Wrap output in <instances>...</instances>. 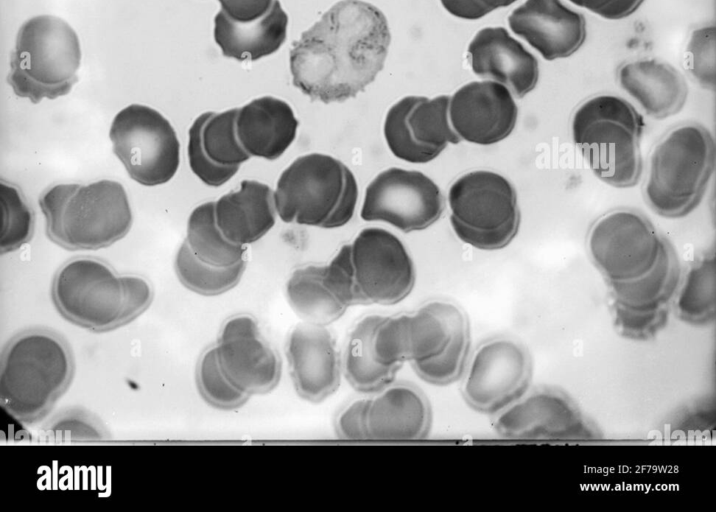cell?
Returning a JSON list of instances; mask_svg holds the SVG:
<instances>
[{"label": "cell", "mask_w": 716, "mask_h": 512, "mask_svg": "<svg viewBox=\"0 0 716 512\" xmlns=\"http://www.w3.org/2000/svg\"><path fill=\"white\" fill-rule=\"evenodd\" d=\"M618 80L647 115L655 119L677 114L687 99L688 87L680 71L656 59L625 64L618 71Z\"/></svg>", "instance_id": "484cf974"}, {"label": "cell", "mask_w": 716, "mask_h": 512, "mask_svg": "<svg viewBox=\"0 0 716 512\" xmlns=\"http://www.w3.org/2000/svg\"><path fill=\"white\" fill-rule=\"evenodd\" d=\"M238 108L199 115L189 129L188 160L192 172L206 185L228 182L250 159L236 132Z\"/></svg>", "instance_id": "ffe728a7"}, {"label": "cell", "mask_w": 716, "mask_h": 512, "mask_svg": "<svg viewBox=\"0 0 716 512\" xmlns=\"http://www.w3.org/2000/svg\"><path fill=\"white\" fill-rule=\"evenodd\" d=\"M510 29L552 61L575 53L586 38L584 16L560 0H526L508 17Z\"/></svg>", "instance_id": "44dd1931"}, {"label": "cell", "mask_w": 716, "mask_h": 512, "mask_svg": "<svg viewBox=\"0 0 716 512\" xmlns=\"http://www.w3.org/2000/svg\"><path fill=\"white\" fill-rule=\"evenodd\" d=\"M450 223L457 237L481 250L506 247L516 236L520 210L514 186L502 175L472 171L450 187Z\"/></svg>", "instance_id": "9c48e42d"}, {"label": "cell", "mask_w": 716, "mask_h": 512, "mask_svg": "<svg viewBox=\"0 0 716 512\" xmlns=\"http://www.w3.org/2000/svg\"><path fill=\"white\" fill-rule=\"evenodd\" d=\"M715 167V143L698 124L672 129L655 146L644 186L650 208L667 218H680L702 200Z\"/></svg>", "instance_id": "ba28073f"}, {"label": "cell", "mask_w": 716, "mask_h": 512, "mask_svg": "<svg viewBox=\"0 0 716 512\" xmlns=\"http://www.w3.org/2000/svg\"><path fill=\"white\" fill-rule=\"evenodd\" d=\"M443 7L453 16L467 20H476L490 12L477 0H440Z\"/></svg>", "instance_id": "ee69618b"}, {"label": "cell", "mask_w": 716, "mask_h": 512, "mask_svg": "<svg viewBox=\"0 0 716 512\" xmlns=\"http://www.w3.org/2000/svg\"><path fill=\"white\" fill-rule=\"evenodd\" d=\"M518 108L507 87L491 80L474 81L459 88L449 103V120L461 140L492 145L515 128Z\"/></svg>", "instance_id": "ac0fdd59"}, {"label": "cell", "mask_w": 716, "mask_h": 512, "mask_svg": "<svg viewBox=\"0 0 716 512\" xmlns=\"http://www.w3.org/2000/svg\"><path fill=\"white\" fill-rule=\"evenodd\" d=\"M215 348L224 375L249 396L266 394L279 383L280 357L254 317L239 314L228 318Z\"/></svg>", "instance_id": "e0dca14e"}, {"label": "cell", "mask_w": 716, "mask_h": 512, "mask_svg": "<svg viewBox=\"0 0 716 512\" xmlns=\"http://www.w3.org/2000/svg\"><path fill=\"white\" fill-rule=\"evenodd\" d=\"M532 371L529 352L515 339L484 340L470 354L462 376L463 399L474 411L495 415L528 391Z\"/></svg>", "instance_id": "8fae6325"}, {"label": "cell", "mask_w": 716, "mask_h": 512, "mask_svg": "<svg viewBox=\"0 0 716 512\" xmlns=\"http://www.w3.org/2000/svg\"><path fill=\"white\" fill-rule=\"evenodd\" d=\"M450 96L429 99L406 96L388 110L383 132L397 158L424 164L438 157L446 146L461 141L449 120Z\"/></svg>", "instance_id": "2e32d148"}, {"label": "cell", "mask_w": 716, "mask_h": 512, "mask_svg": "<svg viewBox=\"0 0 716 512\" xmlns=\"http://www.w3.org/2000/svg\"><path fill=\"white\" fill-rule=\"evenodd\" d=\"M358 185L352 171L326 154L310 153L295 159L280 175L275 207L285 223L339 228L353 217Z\"/></svg>", "instance_id": "8992f818"}, {"label": "cell", "mask_w": 716, "mask_h": 512, "mask_svg": "<svg viewBox=\"0 0 716 512\" xmlns=\"http://www.w3.org/2000/svg\"><path fill=\"white\" fill-rule=\"evenodd\" d=\"M39 204L48 238L72 251L108 247L126 236L133 222L123 185L107 179L55 185Z\"/></svg>", "instance_id": "277c9868"}, {"label": "cell", "mask_w": 716, "mask_h": 512, "mask_svg": "<svg viewBox=\"0 0 716 512\" xmlns=\"http://www.w3.org/2000/svg\"><path fill=\"white\" fill-rule=\"evenodd\" d=\"M493 428L510 440H585L597 430L564 392L552 387L527 391L494 415Z\"/></svg>", "instance_id": "9a60e30c"}, {"label": "cell", "mask_w": 716, "mask_h": 512, "mask_svg": "<svg viewBox=\"0 0 716 512\" xmlns=\"http://www.w3.org/2000/svg\"><path fill=\"white\" fill-rule=\"evenodd\" d=\"M670 307L633 310L614 304V324L619 333L632 340L655 337L668 322Z\"/></svg>", "instance_id": "ab89813d"}, {"label": "cell", "mask_w": 716, "mask_h": 512, "mask_svg": "<svg viewBox=\"0 0 716 512\" xmlns=\"http://www.w3.org/2000/svg\"><path fill=\"white\" fill-rule=\"evenodd\" d=\"M348 263L355 305H393L414 287L413 261L398 237L385 229H363L348 244Z\"/></svg>", "instance_id": "7c38bea8"}, {"label": "cell", "mask_w": 716, "mask_h": 512, "mask_svg": "<svg viewBox=\"0 0 716 512\" xmlns=\"http://www.w3.org/2000/svg\"><path fill=\"white\" fill-rule=\"evenodd\" d=\"M443 210V194L432 179L417 170L392 167L367 186L360 215L409 233L434 224Z\"/></svg>", "instance_id": "5bb4252c"}, {"label": "cell", "mask_w": 716, "mask_h": 512, "mask_svg": "<svg viewBox=\"0 0 716 512\" xmlns=\"http://www.w3.org/2000/svg\"><path fill=\"white\" fill-rule=\"evenodd\" d=\"M175 271L187 289L204 296H216L239 283L245 271V260L230 267H214L196 258L185 240L175 258Z\"/></svg>", "instance_id": "836d02e7"}, {"label": "cell", "mask_w": 716, "mask_h": 512, "mask_svg": "<svg viewBox=\"0 0 716 512\" xmlns=\"http://www.w3.org/2000/svg\"><path fill=\"white\" fill-rule=\"evenodd\" d=\"M40 438L51 443L105 442L111 434L97 415L77 406L51 417L41 427Z\"/></svg>", "instance_id": "e575fe53"}, {"label": "cell", "mask_w": 716, "mask_h": 512, "mask_svg": "<svg viewBox=\"0 0 716 512\" xmlns=\"http://www.w3.org/2000/svg\"><path fill=\"white\" fill-rule=\"evenodd\" d=\"M715 43V26H705L693 31L687 46L689 71L709 90H714L716 82Z\"/></svg>", "instance_id": "f35d334b"}, {"label": "cell", "mask_w": 716, "mask_h": 512, "mask_svg": "<svg viewBox=\"0 0 716 512\" xmlns=\"http://www.w3.org/2000/svg\"><path fill=\"white\" fill-rule=\"evenodd\" d=\"M680 264L672 244L663 236L659 258L645 275L630 281L608 282L614 304L633 310L670 307L678 291Z\"/></svg>", "instance_id": "f1b7e54d"}, {"label": "cell", "mask_w": 716, "mask_h": 512, "mask_svg": "<svg viewBox=\"0 0 716 512\" xmlns=\"http://www.w3.org/2000/svg\"><path fill=\"white\" fill-rule=\"evenodd\" d=\"M605 19L618 20L632 15L644 0H569Z\"/></svg>", "instance_id": "b9f144b4"}, {"label": "cell", "mask_w": 716, "mask_h": 512, "mask_svg": "<svg viewBox=\"0 0 716 512\" xmlns=\"http://www.w3.org/2000/svg\"><path fill=\"white\" fill-rule=\"evenodd\" d=\"M468 58L478 77L504 85L516 98H523L537 85L536 57L503 27L479 30L468 46Z\"/></svg>", "instance_id": "7402d4cb"}, {"label": "cell", "mask_w": 716, "mask_h": 512, "mask_svg": "<svg viewBox=\"0 0 716 512\" xmlns=\"http://www.w3.org/2000/svg\"><path fill=\"white\" fill-rule=\"evenodd\" d=\"M324 268L309 265L295 270L286 284V298L304 322L327 326L338 320L348 307L327 285Z\"/></svg>", "instance_id": "4dcf8cb0"}, {"label": "cell", "mask_w": 716, "mask_h": 512, "mask_svg": "<svg viewBox=\"0 0 716 512\" xmlns=\"http://www.w3.org/2000/svg\"><path fill=\"white\" fill-rule=\"evenodd\" d=\"M1 253H10L29 242L33 235L34 215L20 190L1 182Z\"/></svg>", "instance_id": "8d00e7d4"}, {"label": "cell", "mask_w": 716, "mask_h": 512, "mask_svg": "<svg viewBox=\"0 0 716 512\" xmlns=\"http://www.w3.org/2000/svg\"><path fill=\"white\" fill-rule=\"evenodd\" d=\"M109 137L113 152L131 179L144 186L170 181L180 163V143L170 122L157 110L131 104L114 117Z\"/></svg>", "instance_id": "30bf717a"}, {"label": "cell", "mask_w": 716, "mask_h": 512, "mask_svg": "<svg viewBox=\"0 0 716 512\" xmlns=\"http://www.w3.org/2000/svg\"><path fill=\"white\" fill-rule=\"evenodd\" d=\"M483 7H485L489 12H492L495 9L498 8H504L507 7L517 0H477Z\"/></svg>", "instance_id": "f6af8a7d"}, {"label": "cell", "mask_w": 716, "mask_h": 512, "mask_svg": "<svg viewBox=\"0 0 716 512\" xmlns=\"http://www.w3.org/2000/svg\"><path fill=\"white\" fill-rule=\"evenodd\" d=\"M432 411L423 391L408 382L394 381L370 399L368 439L413 441L427 438Z\"/></svg>", "instance_id": "603a6c76"}, {"label": "cell", "mask_w": 716, "mask_h": 512, "mask_svg": "<svg viewBox=\"0 0 716 512\" xmlns=\"http://www.w3.org/2000/svg\"><path fill=\"white\" fill-rule=\"evenodd\" d=\"M288 16L279 0L251 22H238L220 10L214 18V39L224 56L254 61L276 52L286 39Z\"/></svg>", "instance_id": "4316f807"}, {"label": "cell", "mask_w": 716, "mask_h": 512, "mask_svg": "<svg viewBox=\"0 0 716 512\" xmlns=\"http://www.w3.org/2000/svg\"><path fill=\"white\" fill-rule=\"evenodd\" d=\"M51 297L67 321L100 333L141 315L152 302L153 290L142 277L117 275L101 261L78 258L56 273Z\"/></svg>", "instance_id": "3957f363"}, {"label": "cell", "mask_w": 716, "mask_h": 512, "mask_svg": "<svg viewBox=\"0 0 716 512\" xmlns=\"http://www.w3.org/2000/svg\"><path fill=\"white\" fill-rule=\"evenodd\" d=\"M640 113L623 98L600 95L578 107L572 118V137L590 169L603 182L635 186L642 173L640 141L644 130Z\"/></svg>", "instance_id": "5b68a950"}, {"label": "cell", "mask_w": 716, "mask_h": 512, "mask_svg": "<svg viewBox=\"0 0 716 512\" xmlns=\"http://www.w3.org/2000/svg\"><path fill=\"white\" fill-rule=\"evenodd\" d=\"M186 242L196 258L214 267H230L241 262L243 245L229 241L215 219V202L197 206L187 222Z\"/></svg>", "instance_id": "1f68e13d"}, {"label": "cell", "mask_w": 716, "mask_h": 512, "mask_svg": "<svg viewBox=\"0 0 716 512\" xmlns=\"http://www.w3.org/2000/svg\"><path fill=\"white\" fill-rule=\"evenodd\" d=\"M390 39L387 19L376 6L341 0L293 43L292 83L312 101L353 98L383 69Z\"/></svg>", "instance_id": "6da1fadb"}, {"label": "cell", "mask_w": 716, "mask_h": 512, "mask_svg": "<svg viewBox=\"0 0 716 512\" xmlns=\"http://www.w3.org/2000/svg\"><path fill=\"white\" fill-rule=\"evenodd\" d=\"M80 63L74 29L57 16H34L18 30L7 82L18 97L34 104L53 100L71 91Z\"/></svg>", "instance_id": "52a82bcc"}, {"label": "cell", "mask_w": 716, "mask_h": 512, "mask_svg": "<svg viewBox=\"0 0 716 512\" xmlns=\"http://www.w3.org/2000/svg\"><path fill=\"white\" fill-rule=\"evenodd\" d=\"M196 384L202 398L212 407L232 410L241 407L250 397L233 385L222 372L215 345L208 347L196 366Z\"/></svg>", "instance_id": "d590c367"}, {"label": "cell", "mask_w": 716, "mask_h": 512, "mask_svg": "<svg viewBox=\"0 0 716 512\" xmlns=\"http://www.w3.org/2000/svg\"><path fill=\"white\" fill-rule=\"evenodd\" d=\"M370 399L355 400L336 417L335 430L344 440H368L367 411Z\"/></svg>", "instance_id": "60d3db41"}, {"label": "cell", "mask_w": 716, "mask_h": 512, "mask_svg": "<svg viewBox=\"0 0 716 512\" xmlns=\"http://www.w3.org/2000/svg\"><path fill=\"white\" fill-rule=\"evenodd\" d=\"M381 315L362 317L351 329L341 357L347 382L361 393H378L391 384L400 370L379 363L373 353L372 338Z\"/></svg>", "instance_id": "f546056e"}, {"label": "cell", "mask_w": 716, "mask_h": 512, "mask_svg": "<svg viewBox=\"0 0 716 512\" xmlns=\"http://www.w3.org/2000/svg\"><path fill=\"white\" fill-rule=\"evenodd\" d=\"M469 327L465 312L446 301H432L406 314L407 361H421L445 350L453 337Z\"/></svg>", "instance_id": "83f0119b"}, {"label": "cell", "mask_w": 716, "mask_h": 512, "mask_svg": "<svg viewBox=\"0 0 716 512\" xmlns=\"http://www.w3.org/2000/svg\"><path fill=\"white\" fill-rule=\"evenodd\" d=\"M221 10L238 22H251L263 16L273 0H218Z\"/></svg>", "instance_id": "7bdbcfd3"}, {"label": "cell", "mask_w": 716, "mask_h": 512, "mask_svg": "<svg viewBox=\"0 0 716 512\" xmlns=\"http://www.w3.org/2000/svg\"><path fill=\"white\" fill-rule=\"evenodd\" d=\"M299 122L291 106L278 98L263 96L238 108L236 132L252 157L276 160L296 138Z\"/></svg>", "instance_id": "cb8c5ba5"}, {"label": "cell", "mask_w": 716, "mask_h": 512, "mask_svg": "<svg viewBox=\"0 0 716 512\" xmlns=\"http://www.w3.org/2000/svg\"><path fill=\"white\" fill-rule=\"evenodd\" d=\"M678 317L689 324H710L716 314V258L709 252L689 269L676 299Z\"/></svg>", "instance_id": "d6a6232c"}, {"label": "cell", "mask_w": 716, "mask_h": 512, "mask_svg": "<svg viewBox=\"0 0 716 512\" xmlns=\"http://www.w3.org/2000/svg\"><path fill=\"white\" fill-rule=\"evenodd\" d=\"M286 356L296 393L319 403L340 385L341 356L332 332L324 325L297 324L289 333Z\"/></svg>", "instance_id": "d6986e66"}, {"label": "cell", "mask_w": 716, "mask_h": 512, "mask_svg": "<svg viewBox=\"0 0 716 512\" xmlns=\"http://www.w3.org/2000/svg\"><path fill=\"white\" fill-rule=\"evenodd\" d=\"M470 327L459 331L443 352L429 359L410 362L425 382L443 386L460 380L470 357Z\"/></svg>", "instance_id": "74e56055"}, {"label": "cell", "mask_w": 716, "mask_h": 512, "mask_svg": "<svg viewBox=\"0 0 716 512\" xmlns=\"http://www.w3.org/2000/svg\"><path fill=\"white\" fill-rule=\"evenodd\" d=\"M74 374V355L61 334L44 327L19 331L1 351V407L22 424L40 422L67 391Z\"/></svg>", "instance_id": "7a4b0ae2"}, {"label": "cell", "mask_w": 716, "mask_h": 512, "mask_svg": "<svg viewBox=\"0 0 716 512\" xmlns=\"http://www.w3.org/2000/svg\"><path fill=\"white\" fill-rule=\"evenodd\" d=\"M273 190L256 180H243L237 191L215 202L216 224L231 242L245 245L261 239L276 222Z\"/></svg>", "instance_id": "d4e9b609"}, {"label": "cell", "mask_w": 716, "mask_h": 512, "mask_svg": "<svg viewBox=\"0 0 716 512\" xmlns=\"http://www.w3.org/2000/svg\"><path fill=\"white\" fill-rule=\"evenodd\" d=\"M663 236L639 212L618 209L591 226L587 245L592 261L607 282L637 279L656 264Z\"/></svg>", "instance_id": "4fadbf2b"}]
</instances>
